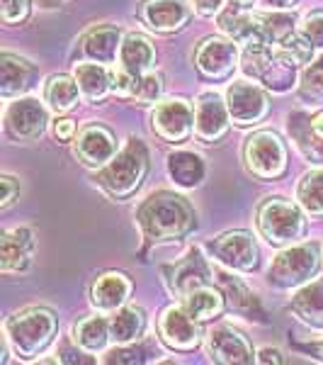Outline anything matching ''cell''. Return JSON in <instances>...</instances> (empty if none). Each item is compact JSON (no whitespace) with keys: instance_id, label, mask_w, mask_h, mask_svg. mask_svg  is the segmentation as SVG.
<instances>
[{"instance_id":"obj_32","label":"cell","mask_w":323,"mask_h":365,"mask_svg":"<svg viewBox=\"0 0 323 365\" xmlns=\"http://www.w3.org/2000/svg\"><path fill=\"white\" fill-rule=\"evenodd\" d=\"M297 200L309 215H323V170H311L299 180Z\"/></svg>"},{"instance_id":"obj_37","label":"cell","mask_w":323,"mask_h":365,"mask_svg":"<svg viewBox=\"0 0 323 365\" xmlns=\"http://www.w3.org/2000/svg\"><path fill=\"white\" fill-rule=\"evenodd\" d=\"M149 353V346H129V344H122V349H115L107 353L105 363H144Z\"/></svg>"},{"instance_id":"obj_30","label":"cell","mask_w":323,"mask_h":365,"mask_svg":"<svg viewBox=\"0 0 323 365\" xmlns=\"http://www.w3.org/2000/svg\"><path fill=\"white\" fill-rule=\"evenodd\" d=\"M73 339L88 353H100L107 346V339H112L110 334V322L102 317H85L75 324L73 329Z\"/></svg>"},{"instance_id":"obj_46","label":"cell","mask_w":323,"mask_h":365,"mask_svg":"<svg viewBox=\"0 0 323 365\" xmlns=\"http://www.w3.org/2000/svg\"><path fill=\"white\" fill-rule=\"evenodd\" d=\"M44 5H58V3H63V0H42Z\"/></svg>"},{"instance_id":"obj_24","label":"cell","mask_w":323,"mask_h":365,"mask_svg":"<svg viewBox=\"0 0 323 365\" xmlns=\"http://www.w3.org/2000/svg\"><path fill=\"white\" fill-rule=\"evenodd\" d=\"M154 58H156V51H154V44L144 37V34H127L122 39V49H120V68L129 71L134 76H141L146 73L151 66H154Z\"/></svg>"},{"instance_id":"obj_17","label":"cell","mask_w":323,"mask_h":365,"mask_svg":"<svg viewBox=\"0 0 323 365\" xmlns=\"http://www.w3.org/2000/svg\"><path fill=\"white\" fill-rule=\"evenodd\" d=\"M209 356L211 361L233 365V363H253V349L248 339L233 327H216L209 334Z\"/></svg>"},{"instance_id":"obj_20","label":"cell","mask_w":323,"mask_h":365,"mask_svg":"<svg viewBox=\"0 0 323 365\" xmlns=\"http://www.w3.org/2000/svg\"><path fill=\"white\" fill-rule=\"evenodd\" d=\"M214 273V278L219 280V287H221V292H224V297L228 299V307H231L236 314L240 317H245V319H250V322H265L263 319V307H260V302L255 299L253 292L248 290V287L240 282L236 275H231V273H226V270H221V268H214L211 270Z\"/></svg>"},{"instance_id":"obj_10","label":"cell","mask_w":323,"mask_h":365,"mask_svg":"<svg viewBox=\"0 0 323 365\" xmlns=\"http://www.w3.org/2000/svg\"><path fill=\"white\" fill-rule=\"evenodd\" d=\"M5 129H8L10 137L20 141L39 139L46 129V110L39 100L17 98L5 113Z\"/></svg>"},{"instance_id":"obj_12","label":"cell","mask_w":323,"mask_h":365,"mask_svg":"<svg viewBox=\"0 0 323 365\" xmlns=\"http://www.w3.org/2000/svg\"><path fill=\"white\" fill-rule=\"evenodd\" d=\"M195 127V110L185 100H166L154 113V132L161 139L180 144L192 134Z\"/></svg>"},{"instance_id":"obj_41","label":"cell","mask_w":323,"mask_h":365,"mask_svg":"<svg viewBox=\"0 0 323 365\" xmlns=\"http://www.w3.org/2000/svg\"><path fill=\"white\" fill-rule=\"evenodd\" d=\"M54 132H56V137L58 139H70L75 134V122L73 120H68V117H63V120H58L56 122V127H54Z\"/></svg>"},{"instance_id":"obj_21","label":"cell","mask_w":323,"mask_h":365,"mask_svg":"<svg viewBox=\"0 0 323 365\" xmlns=\"http://www.w3.org/2000/svg\"><path fill=\"white\" fill-rule=\"evenodd\" d=\"M122 49V32L117 27H95L80 39V54L88 61L112 63Z\"/></svg>"},{"instance_id":"obj_16","label":"cell","mask_w":323,"mask_h":365,"mask_svg":"<svg viewBox=\"0 0 323 365\" xmlns=\"http://www.w3.org/2000/svg\"><path fill=\"white\" fill-rule=\"evenodd\" d=\"M209 278H214V273L209 270L207 261L199 256L197 249H192L180 263L166 268V280H168L170 290L178 292L180 297H185L187 292H192L195 287L207 285Z\"/></svg>"},{"instance_id":"obj_25","label":"cell","mask_w":323,"mask_h":365,"mask_svg":"<svg viewBox=\"0 0 323 365\" xmlns=\"http://www.w3.org/2000/svg\"><path fill=\"white\" fill-rule=\"evenodd\" d=\"M292 309L309 327L323 329V278L311 280L309 285L297 290V295L292 297Z\"/></svg>"},{"instance_id":"obj_38","label":"cell","mask_w":323,"mask_h":365,"mask_svg":"<svg viewBox=\"0 0 323 365\" xmlns=\"http://www.w3.org/2000/svg\"><path fill=\"white\" fill-rule=\"evenodd\" d=\"M134 86H137V76L129 73V71L120 68V71H115V73H112V93H115V96L132 98Z\"/></svg>"},{"instance_id":"obj_26","label":"cell","mask_w":323,"mask_h":365,"mask_svg":"<svg viewBox=\"0 0 323 365\" xmlns=\"http://www.w3.org/2000/svg\"><path fill=\"white\" fill-rule=\"evenodd\" d=\"M168 173L175 185L197 187L204 180V161L195 151H175L168 156Z\"/></svg>"},{"instance_id":"obj_28","label":"cell","mask_w":323,"mask_h":365,"mask_svg":"<svg viewBox=\"0 0 323 365\" xmlns=\"http://www.w3.org/2000/svg\"><path fill=\"white\" fill-rule=\"evenodd\" d=\"M183 307L187 309V314H192L197 322H207L211 317L221 314V309H224V292L209 285L195 287V290L187 292L183 297Z\"/></svg>"},{"instance_id":"obj_6","label":"cell","mask_w":323,"mask_h":365,"mask_svg":"<svg viewBox=\"0 0 323 365\" xmlns=\"http://www.w3.org/2000/svg\"><path fill=\"white\" fill-rule=\"evenodd\" d=\"M321 266V253L316 244H302L290 246V249L280 251L275 256L272 266L268 270V282L280 290H290V287H299Z\"/></svg>"},{"instance_id":"obj_44","label":"cell","mask_w":323,"mask_h":365,"mask_svg":"<svg viewBox=\"0 0 323 365\" xmlns=\"http://www.w3.org/2000/svg\"><path fill=\"white\" fill-rule=\"evenodd\" d=\"M309 353H314V358H319V361H323V341L321 344H314V346H304Z\"/></svg>"},{"instance_id":"obj_3","label":"cell","mask_w":323,"mask_h":365,"mask_svg":"<svg viewBox=\"0 0 323 365\" xmlns=\"http://www.w3.org/2000/svg\"><path fill=\"white\" fill-rule=\"evenodd\" d=\"M8 341L17 356L34 358L56 336V314L46 307H27L5 324Z\"/></svg>"},{"instance_id":"obj_22","label":"cell","mask_w":323,"mask_h":365,"mask_svg":"<svg viewBox=\"0 0 323 365\" xmlns=\"http://www.w3.org/2000/svg\"><path fill=\"white\" fill-rule=\"evenodd\" d=\"M132 292V282L122 273H105L92 282L90 287V302L100 312H115L127 302Z\"/></svg>"},{"instance_id":"obj_1","label":"cell","mask_w":323,"mask_h":365,"mask_svg":"<svg viewBox=\"0 0 323 365\" xmlns=\"http://www.w3.org/2000/svg\"><path fill=\"white\" fill-rule=\"evenodd\" d=\"M137 222L149 241H173L195 227V210L178 192L158 190L141 202Z\"/></svg>"},{"instance_id":"obj_31","label":"cell","mask_w":323,"mask_h":365,"mask_svg":"<svg viewBox=\"0 0 323 365\" xmlns=\"http://www.w3.org/2000/svg\"><path fill=\"white\" fill-rule=\"evenodd\" d=\"M146 327V317H144V309L139 307H125V309H117L115 317L110 319V334L117 344H134L141 331Z\"/></svg>"},{"instance_id":"obj_43","label":"cell","mask_w":323,"mask_h":365,"mask_svg":"<svg viewBox=\"0 0 323 365\" xmlns=\"http://www.w3.org/2000/svg\"><path fill=\"white\" fill-rule=\"evenodd\" d=\"M265 5H272V8L282 10V8H292V5H295V0H265Z\"/></svg>"},{"instance_id":"obj_29","label":"cell","mask_w":323,"mask_h":365,"mask_svg":"<svg viewBox=\"0 0 323 365\" xmlns=\"http://www.w3.org/2000/svg\"><path fill=\"white\" fill-rule=\"evenodd\" d=\"M83 96L78 88V81L68 76H54L44 88V100L54 113H68L78 105V98Z\"/></svg>"},{"instance_id":"obj_40","label":"cell","mask_w":323,"mask_h":365,"mask_svg":"<svg viewBox=\"0 0 323 365\" xmlns=\"http://www.w3.org/2000/svg\"><path fill=\"white\" fill-rule=\"evenodd\" d=\"M192 5L199 15H216L224 8V0H192Z\"/></svg>"},{"instance_id":"obj_39","label":"cell","mask_w":323,"mask_h":365,"mask_svg":"<svg viewBox=\"0 0 323 365\" xmlns=\"http://www.w3.org/2000/svg\"><path fill=\"white\" fill-rule=\"evenodd\" d=\"M0 190H3V195H0V207H10V205L15 202V197L20 195V182H17L13 175H3V178H0Z\"/></svg>"},{"instance_id":"obj_9","label":"cell","mask_w":323,"mask_h":365,"mask_svg":"<svg viewBox=\"0 0 323 365\" xmlns=\"http://www.w3.org/2000/svg\"><path fill=\"white\" fill-rule=\"evenodd\" d=\"M226 108L236 125H255L268 115V96L248 81H236L226 91Z\"/></svg>"},{"instance_id":"obj_23","label":"cell","mask_w":323,"mask_h":365,"mask_svg":"<svg viewBox=\"0 0 323 365\" xmlns=\"http://www.w3.org/2000/svg\"><path fill=\"white\" fill-rule=\"evenodd\" d=\"M32 232L25 227L5 232L0 239V268L5 273L13 270H25L29 266V253H32Z\"/></svg>"},{"instance_id":"obj_19","label":"cell","mask_w":323,"mask_h":365,"mask_svg":"<svg viewBox=\"0 0 323 365\" xmlns=\"http://www.w3.org/2000/svg\"><path fill=\"white\" fill-rule=\"evenodd\" d=\"M39 78V71L27 58L0 54V96L3 98H20L34 86Z\"/></svg>"},{"instance_id":"obj_18","label":"cell","mask_w":323,"mask_h":365,"mask_svg":"<svg viewBox=\"0 0 323 365\" xmlns=\"http://www.w3.org/2000/svg\"><path fill=\"white\" fill-rule=\"evenodd\" d=\"M141 17L156 32H175L190 20V5L187 0H146L141 8Z\"/></svg>"},{"instance_id":"obj_4","label":"cell","mask_w":323,"mask_h":365,"mask_svg":"<svg viewBox=\"0 0 323 365\" xmlns=\"http://www.w3.org/2000/svg\"><path fill=\"white\" fill-rule=\"evenodd\" d=\"M243 71L258 83L272 88L277 93L290 91L297 78V63L272 44L243 49Z\"/></svg>"},{"instance_id":"obj_8","label":"cell","mask_w":323,"mask_h":365,"mask_svg":"<svg viewBox=\"0 0 323 365\" xmlns=\"http://www.w3.org/2000/svg\"><path fill=\"white\" fill-rule=\"evenodd\" d=\"M211 258L231 270H250L258 263V246L248 232H226L207 244Z\"/></svg>"},{"instance_id":"obj_35","label":"cell","mask_w":323,"mask_h":365,"mask_svg":"<svg viewBox=\"0 0 323 365\" xmlns=\"http://www.w3.org/2000/svg\"><path fill=\"white\" fill-rule=\"evenodd\" d=\"M299 34H302L314 49H321L323 46V13H311L304 17L302 27H299Z\"/></svg>"},{"instance_id":"obj_34","label":"cell","mask_w":323,"mask_h":365,"mask_svg":"<svg viewBox=\"0 0 323 365\" xmlns=\"http://www.w3.org/2000/svg\"><path fill=\"white\" fill-rule=\"evenodd\" d=\"M163 96V78L158 73H146L137 76V86H134L132 98L137 100L139 105H156Z\"/></svg>"},{"instance_id":"obj_36","label":"cell","mask_w":323,"mask_h":365,"mask_svg":"<svg viewBox=\"0 0 323 365\" xmlns=\"http://www.w3.org/2000/svg\"><path fill=\"white\" fill-rule=\"evenodd\" d=\"M0 15L5 25L25 22L29 15V0H0Z\"/></svg>"},{"instance_id":"obj_33","label":"cell","mask_w":323,"mask_h":365,"mask_svg":"<svg viewBox=\"0 0 323 365\" xmlns=\"http://www.w3.org/2000/svg\"><path fill=\"white\" fill-rule=\"evenodd\" d=\"M299 98L304 103H323V56L304 71L299 83Z\"/></svg>"},{"instance_id":"obj_27","label":"cell","mask_w":323,"mask_h":365,"mask_svg":"<svg viewBox=\"0 0 323 365\" xmlns=\"http://www.w3.org/2000/svg\"><path fill=\"white\" fill-rule=\"evenodd\" d=\"M75 81H78V88L83 93V98L92 100H102L107 96V91H112V73L102 66V63H75Z\"/></svg>"},{"instance_id":"obj_13","label":"cell","mask_w":323,"mask_h":365,"mask_svg":"<svg viewBox=\"0 0 323 365\" xmlns=\"http://www.w3.org/2000/svg\"><path fill=\"white\" fill-rule=\"evenodd\" d=\"M228 108L219 93H202L195 103V134L202 141H216L228 129Z\"/></svg>"},{"instance_id":"obj_2","label":"cell","mask_w":323,"mask_h":365,"mask_svg":"<svg viewBox=\"0 0 323 365\" xmlns=\"http://www.w3.org/2000/svg\"><path fill=\"white\" fill-rule=\"evenodd\" d=\"M146 170H149L146 146L139 139H129L125 149L117 151L112 161L102 166V170L97 173V182L102 190H107L117 200L129 197L144 182Z\"/></svg>"},{"instance_id":"obj_42","label":"cell","mask_w":323,"mask_h":365,"mask_svg":"<svg viewBox=\"0 0 323 365\" xmlns=\"http://www.w3.org/2000/svg\"><path fill=\"white\" fill-rule=\"evenodd\" d=\"M255 361L258 363H275V365H280V363H285V358H282V351H277V349H260V351H258Z\"/></svg>"},{"instance_id":"obj_45","label":"cell","mask_w":323,"mask_h":365,"mask_svg":"<svg viewBox=\"0 0 323 365\" xmlns=\"http://www.w3.org/2000/svg\"><path fill=\"white\" fill-rule=\"evenodd\" d=\"M231 3L233 5H243V8H245V5H250V0H231Z\"/></svg>"},{"instance_id":"obj_11","label":"cell","mask_w":323,"mask_h":365,"mask_svg":"<svg viewBox=\"0 0 323 365\" xmlns=\"http://www.w3.org/2000/svg\"><path fill=\"white\" fill-rule=\"evenodd\" d=\"M195 63L199 73L207 78H226L238 63V44L233 39H221V37H209L199 44Z\"/></svg>"},{"instance_id":"obj_5","label":"cell","mask_w":323,"mask_h":365,"mask_svg":"<svg viewBox=\"0 0 323 365\" xmlns=\"http://www.w3.org/2000/svg\"><path fill=\"white\" fill-rule=\"evenodd\" d=\"M302 207V205H299ZM295 202L285 197H270L258 207V229L272 246L295 244L304 234V215Z\"/></svg>"},{"instance_id":"obj_7","label":"cell","mask_w":323,"mask_h":365,"mask_svg":"<svg viewBox=\"0 0 323 365\" xmlns=\"http://www.w3.org/2000/svg\"><path fill=\"white\" fill-rule=\"evenodd\" d=\"M245 166L258 178H280L287 168V149L275 132H255L243 149Z\"/></svg>"},{"instance_id":"obj_14","label":"cell","mask_w":323,"mask_h":365,"mask_svg":"<svg viewBox=\"0 0 323 365\" xmlns=\"http://www.w3.org/2000/svg\"><path fill=\"white\" fill-rule=\"evenodd\" d=\"M75 156L92 168H102L117 156V139L112 137L107 127L90 125L80 129L75 139Z\"/></svg>"},{"instance_id":"obj_15","label":"cell","mask_w":323,"mask_h":365,"mask_svg":"<svg viewBox=\"0 0 323 365\" xmlns=\"http://www.w3.org/2000/svg\"><path fill=\"white\" fill-rule=\"evenodd\" d=\"M161 339L175 351H192L199 344V327L192 314H187L185 307H170L163 312L158 322Z\"/></svg>"}]
</instances>
